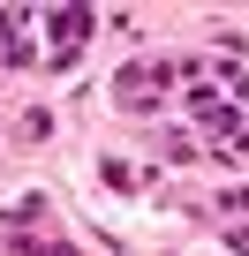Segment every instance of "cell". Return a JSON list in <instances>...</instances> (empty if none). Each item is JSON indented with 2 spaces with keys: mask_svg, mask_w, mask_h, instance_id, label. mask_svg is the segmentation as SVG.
<instances>
[{
  "mask_svg": "<svg viewBox=\"0 0 249 256\" xmlns=\"http://www.w3.org/2000/svg\"><path fill=\"white\" fill-rule=\"evenodd\" d=\"M38 30H46V60H53V68H68V60L91 46L98 16H91V8H46V16H38Z\"/></svg>",
  "mask_w": 249,
  "mask_h": 256,
  "instance_id": "6da1fadb",
  "label": "cell"
},
{
  "mask_svg": "<svg viewBox=\"0 0 249 256\" xmlns=\"http://www.w3.org/2000/svg\"><path fill=\"white\" fill-rule=\"evenodd\" d=\"M181 83V68L174 60H136V68H121V106H129V113H144L159 90H174Z\"/></svg>",
  "mask_w": 249,
  "mask_h": 256,
  "instance_id": "7a4b0ae2",
  "label": "cell"
},
{
  "mask_svg": "<svg viewBox=\"0 0 249 256\" xmlns=\"http://www.w3.org/2000/svg\"><path fill=\"white\" fill-rule=\"evenodd\" d=\"M31 23H38V16H16V8H0V53H8L16 68H31V60H38V53H31Z\"/></svg>",
  "mask_w": 249,
  "mask_h": 256,
  "instance_id": "3957f363",
  "label": "cell"
},
{
  "mask_svg": "<svg viewBox=\"0 0 249 256\" xmlns=\"http://www.w3.org/2000/svg\"><path fill=\"white\" fill-rule=\"evenodd\" d=\"M226 241H234V248H241V256H249V226H241V234H226Z\"/></svg>",
  "mask_w": 249,
  "mask_h": 256,
  "instance_id": "277c9868",
  "label": "cell"
}]
</instances>
